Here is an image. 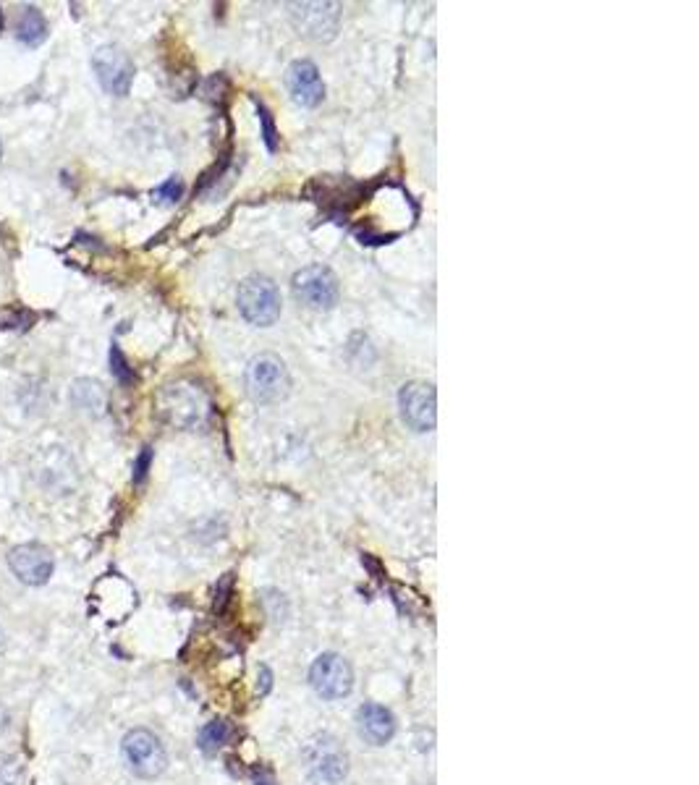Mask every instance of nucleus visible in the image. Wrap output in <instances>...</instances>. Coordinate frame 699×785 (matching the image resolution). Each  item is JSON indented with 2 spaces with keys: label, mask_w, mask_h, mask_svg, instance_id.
Masks as SVG:
<instances>
[{
  "label": "nucleus",
  "mask_w": 699,
  "mask_h": 785,
  "mask_svg": "<svg viewBox=\"0 0 699 785\" xmlns=\"http://www.w3.org/2000/svg\"><path fill=\"white\" fill-rule=\"evenodd\" d=\"M158 414L179 430H197L210 417V401L197 385L171 383L158 393Z\"/></svg>",
  "instance_id": "obj_1"
},
{
  "label": "nucleus",
  "mask_w": 699,
  "mask_h": 785,
  "mask_svg": "<svg viewBox=\"0 0 699 785\" xmlns=\"http://www.w3.org/2000/svg\"><path fill=\"white\" fill-rule=\"evenodd\" d=\"M239 309L254 328H270L281 317V291L265 275H252L239 286Z\"/></svg>",
  "instance_id": "obj_2"
},
{
  "label": "nucleus",
  "mask_w": 699,
  "mask_h": 785,
  "mask_svg": "<svg viewBox=\"0 0 699 785\" xmlns=\"http://www.w3.org/2000/svg\"><path fill=\"white\" fill-rule=\"evenodd\" d=\"M244 380H247V393L257 403H278L291 390V375L275 354L254 356Z\"/></svg>",
  "instance_id": "obj_3"
},
{
  "label": "nucleus",
  "mask_w": 699,
  "mask_h": 785,
  "mask_svg": "<svg viewBox=\"0 0 699 785\" xmlns=\"http://www.w3.org/2000/svg\"><path fill=\"white\" fill-rule=\"evenodd\" d=\"M121 754H124L126 767L142 780L158 778L168 767L165 746L160 744V738L155 733L144 731V728L126 733L124 741H121Z\"/></svg>",
  "instance_id": "obj_4"
},
{
  "label": "nucleus",
  "mask_w": 699,
  "mask_h": 785,
  "mask_svg": "<svg viewBox=\"0 0 699 785\" xmlns=\"http://www.w3.org/2000/svg\"><path fill=\"white\" fill-rule=\"evenodd\" d=\"M304 759H307L309 778L343 783L349 775V754L341 746V741L336 736H328V733L309 738L307 746H304Z\"/></svg>",
  "instance_id": "obj_5"
},
{
  "label": "nucleus",
  "mask_w": 699,
  "mask_h": 785,
  "mask_svg": "<svg viewBox=\"0 0 699 785\" xmlns=\"http://www.w3.org/2000/svg\"><path fill=\"white\" fill-rule=\"evenodd\" d=\"M291 21L296 32L312 42H328L336 37L338 24H341V6L330 0H317V3H291Z\"/></svg>",
  "instance_id": "obj_6"
},
{
  "label": "nucleus",
  "mask_w": 699,
  "mask_h": 785,
  "mask_svg": "<svg viewBox=\"0 0 699 785\" xmlns=\"http://www.w3.org/2000/svg\"><path fill=\"white\" fill-rule=\"evenodd\" d=\"M92 69L97 74L100 87L113 97H126L134 84V61L124 48L118 45H103L92 55Z\"/></svg>",
  "instance_id": "obj_7"
},
{
  "label": "nucleus",
  "mask_w": 699,
  "mask_h": 785,
  "mask_svg": "<svg viewBox=\"0 0 699 785\" xmlns=\"http://www.w3.org/2000/svg\"><path fill=\"white\" fill-rule=\"evenodd\" d=\"M294 296L304 307L315 312H328L338 301V280L323 265H309L294 275Z\"/></svg>",
  "instance_id": "obj_8"
},
{
  "label": "nucleus",
  "mask_w": 699,
  "mask_h": 785,
  "mask_svg": "<svg viewBox=\"0 0 699 785\" xmlns=\"http://www.w3.org/2000/svg\"><path fill=\"white\" fill-rule=\"evenodd\" d=\"M398 409L409 430L432 432L438 422V396L430 383H409L398 393Z\"/></svg>",
  "instance_id": "obj_9"
},
{
  "label": "nucleus",
  "mask_w": 699,
  "mask_h": 785,
  "mask_svg": "<svg viewBox=\"0 0 699 785\" xmlns=\"http://www.w3.org/2000/svg\"><path fill=\"white\" fill-rule=\"evenodd\" d=\"M32 474H35L37 485L50 492L66 495L76 487V464L66 448H45L32 461Z\"/></svg>",
  "instance_id": "obj_10"
},
{
  "label": "nucleus",
  "mask_w": 699,
  "mask_h": 785,
  "mask_svg": "<svg viewBox=\"0 0 699 785\" xmlns=\"http://www.w3.org/2000/svg\"><path fill=\"white\" fill-rule=\"evenodd\" d=\"M309 683L323 699H343L349 697L351 686H354V673H351V665L341 655L325 652L312 663Z\"/></svg>",
  "instance_id": "obj_11"
},
{
  "label": "nucleus",
  "mask_w": 699,
  "mask_h": 785,
  "mask_svg": "<svg viewBox=\"0 0 699 785\" xmlns=\"http://www.w3.org/2000/svg\"><path fill=\"white\" fill-rule=\"evenodd\" d=\"M8 566L14 571V576L29 587H42L48 584L50 576H53L55 560L53 553H50L45 545H37V542H27V545H19L11 550L8 555Z\"/></svg>",
  "instance_id": "obj_12"
},
{
  "label": "nucleus",
  "mask_w": 699,
  "mask_h": 785,
  "mask_svg": "<svg viewBox=\"0 0 699 785\" xmlns=\"http://www.w3.org/2000/svg\"><path fill=\"white\" fill-rule=\"evenodd\" d=\"M286 87L291 100L302 108H317L325 97L323 76L312 61H294L286 71Z\"/></svg>",
  "instance_id": "obj_13"
},
{
  "label": "nucleus",
  "mask_w": 699,
  "mask_h": 785,
  "mask_svg": "<svg viewBox=\"0 0 699 785\" xmlns=\"http://www.w3.org/2000/svg\"><path fill=\"white\" fill-rule=\"evenodd\" d=\"M359 736L372 746H385L396 733V720L391 710H385L380 704H364L357 712Z\"/></svg>",
  "instance_id": "obj_14"
},
{
  "label": "nucleus",
  "mask_w": 699,
  "mask_h": 785,
  "mask_svg": "<svg viewBox=\"0 0 699 785\" xmlns=\"http://www.w3.org/2000/svg\"><path fill=\"white\" fill-rule=\"evenodd\" d=\"M71 403H74L76 411H82L87 417H103L105 409H108V396H105V388L97 380H90V377H82L71 385Z\"/></svg>",
  "instance_id": "obj_15"
},
{
  "label": "nucleus",
  "mask_w": 699,
  "mask_h": 785,
  "mask_svg": "<svg viewBox=\"0 0 699 785\" xmlns=\"http://www.w3.org/2000/svg\"><path fill=\"white\" fill-rule=\"evenodd\" d=\"M16 37H19V42L29 45V48H37V45L45 42V37H48V21H45V16H42L35 6H24L19 11Z\"/></svg>",
  "instance_id": "obj_16"
},
{
  "label": "nucleus",
  "mask_w": 699,
  "mask_h": 785,
  "mask_svg": "<svg viewBox=\"0 0 699 785\" xmlns=\"http://www.w3.org/2000/svg\"><path fill=\"white\" fill-rule=\"evenodd\" d=\"M228 736H231L228 725L223 723V720H213V723H207L205 728H202V733H199V749L205 751V754H215L220 746L226 744Z\"/></svg>",
  "instance_id": "obj_17"
},
{
  "label": "nucleus",
  "mask_w": 699,
  "mask_h": 785,
  "mask_svg": "<svg viewBox=\"0 0 699 785\" xmlns=\"http://www.w3.org/2000/svg\"><path fill=\"white\" fill-rule=\"evenodd\" d=\"M181 194H184V184H181V178L173 176L152 192V199H155L158 205H176V202L181 199Z\"/></svg>",
  "instance_id": "obj_18"
},
{
  "label": "nucleus",
  "mask_w": 699,
  "mask_h": 785,
  "mask_svg": "<svg viewBox=\"0 0 699 785\" xmlns=\"http://www.w3.org/2000/svg\"><path fill=\"white\" fill-rule=\"evenodd\" d=\"M24 783V767L16 757L0 759V785H21Z\"/></svg>",
  "instance_id": "obj_19"
},
{
  "label": "nucleus",
  "mask_w": 699,
  "mask_h": 785,
  "mask_svg": "<svg viewBox=\"0 0 699 785\" xmlns=\"http://www.w3.org/2000/svg\"><path fill=\"white\" fill-rule=\"evenodd\" d=\"M110 372L116 375L118 383H124V385L134 383V372H131L129 362H126L124 354H121V349H118V346H113V349H110Z\"/></svg>",
  "instance_id": "obj_20"
},
{
  "label": "nucleus",
  "mask_w": 699,
  "mask_h": 785,
  "mask_svg": "<svg viewBox=\"0 0 699 785\" xmlns=\"http://www.w3.org/2000/svg\"><path fill=\"white\" fill-rule=\"evenodd\" d=\"M24 320H32V314L27 312V309H19V307H8L0 312V328L3 330H19V328H27L24 325Z\"/></svg>",
  "instance_id": "obj_21"
},
{
  "label": "nucleus",
  "mask_w": 699,
  "mask_h": 785,
  "mask_svg": "<svg viewBox=\"0 0 699 785\" xmlns=\"http://www.w3.org/2000/svg\"><path fill=\"white\" fill-rule=\"evenodd\" d=\"M257 113H260V123H262V137H265V144H268V150L275 152L278 150V131H275V123L273 118H270L268 108L265 105H257Z\"/></svg>",
  "instance_id": "obj_22"
},
{
  "label": "nucleus",
  "mask_w": 699,
  "mask_h": 785,
  "mask_svg": "<svg viewBox=\"0 0 699 785\" xmlns=\"http://www.w3.org/2000/svg\"><path fill=\"white\" fill-rule=\"evenodd\" d=\"M150 461H152V451H150V448H144L142 456L137 458V466H134V482H137V485H142L144 477H147Z\"/></svg>",
  "instance_id": "obj_23"
},
{
  "label": "nucleus",
  "mask_w": 699,
  "mask_h": 785,
  "mask_svg": "<svg viewBox=\"0 0 699 785\" xmlns=\"http://www.w3.org/2000/svg\"><path fill=\"white\" fill-rule=\"evenodd\" d=\"M231 584H233L231 574H228L226 579L220 581L218 592H215V608H218V610H223V608H226V605H228V600H231V597H228V594H231Z\"/></svg>",
  "instance_id": "obj_24"
},
{
  "label": "nucleus",
  "mask_w": 699,
  "mask_h": 785,
  "mask_svg": "<svg viewBox=\"0 0 699 785\" xmlns=\"http://www.w3.org/2000/svg\"><path fill=\"white\" fill-rule=\"evenodd\" d=\"M270 681H273V676H270V670L268 668H260V683H257V689H260V694H268Z\"/></svg>",
  "instance_id": "obj_25"
},
{
  "label": "nucleus",
  "mask_w": 699,
  "mask_h": 785,
  "mask_svg": "<svg viewBox=\"0 0 699 785\" xmlns=\"http://www.w3.org/2000/svg\"><path fill=\"white\" fill-rule=\"evenodd\" d=\"M309 785H341V783H328V780H317V778H309Z\"/></svg>",
  "instance_id": "obj_26"
},
{
  "label": "nucleus",
  "mask_w": 699,
  "mask_h": 785,
  "mask_svg": "<svg viewBox=\"0 0 699 785\" xmlns=\"http://www.w3.org/2000/svg\"><path fill=\"white\" fill-rule=\"evenodd\" d=\"M0 29H3V14H0Z\"/></svg>",
  "instance_id": "obj_27"
},
{
  "label": "nucleus",
  "mask_w": 699,
  "mask_h": 785,
  "mask_svg": "<svg viewBox=\"0 0 699 785\" xmlns=\"http://www.w3.org/2000/svg\"><path fill=\"white\" fill-rule=\"evenodd\" d=\"M0 157H3V144H0Z\"/></svg>",
  "instance_id": "obj_28"
},
{
  "label": "nucleus",
  "mask_w": 699,
  "mask_h": 785,
  "mask_svg": "<svg viewBox=\"0 0 699 785\" xmlns=\"http://www.w3.org/2000/svg\"><path fill=\"white\" fill-rule=\"evenodd\" d=\"M0 642H3V631H0Z\"/></svg>",
  "instance_id": "obj_29"
}]
</instances>
